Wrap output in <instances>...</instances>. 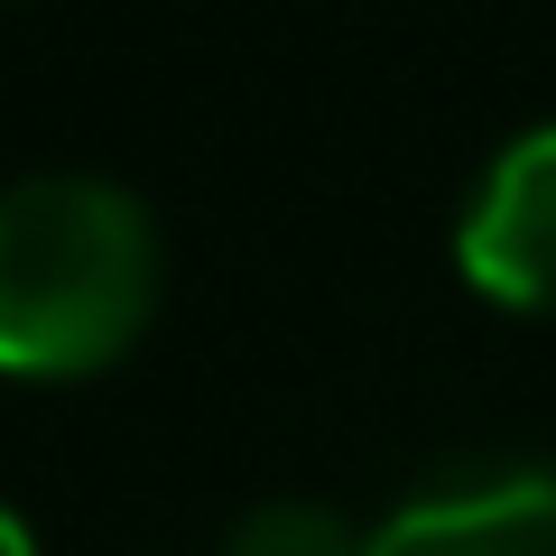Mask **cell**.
<instances>
[{
    "label": "cell",
    "instance_id": "obj_3",
    "mask_svg": "<svg viewBox=\"0 0 556 556\" xmlns=\"http://www.w3.org/2000/svg\"><path fill=\"white\" fill-rule=\"evenodd\" d=\"M362 556H556V464H464L362 529Z\"/></svg>",
    "mask_w": 556,
    "mask_h": 556
},
{
    "label": "cell",
    "instance_id": "obj_2",
    "mask_svg": "<svg viewBox=\"0 0 556 556\" xmlns=\"http://www.w3.org/2000/svg\"><path fill=\"white\" fill-rule=\"evenodd\" d=\"M455 269L510 316H556V121L519 130L455 214Z\"/></svg>",
    "mask_w": 556,
    "mask_h": 556
},
{
    "label": "cell",
    "instance_id": "obj_1",
    "mask_svg": "<svg viewBox=\"0 0 556 556\" xmlns=\"http://www.w3.org/2000/svg\"><path fill=\"white\" fill-rule=\"evenodd\" d=\"M159 316V223L130 186L47 167L0 186V380H93Z\"/></svg>",
    "mask_w": 556,
    "mask_h": 556
},
{
    "label": "cell",
    "instance_id": "obj_4",
    "mask_svg": "<svg viewBox=\"0 0 556 556\" xmlns=\"http://www.w3.org/2000/svg\"><path fill=\"white\" fill-rule=\"evenodd\" d=\"M223 556H362V529L343 510H325V501H260L223 538Z\"/></svg>",
    "mask_w": 556,
    "mask_h": 556
},
{
    "label": "cell",
    "instance_id": "obj_5",
    "mask_svg": "<svg viewBox=\"0 0 556 556\" xmlns=\"http://www.w3.org/2000/svg\"><path fill=\"white\" fill-rule=\"evenodd\" d=\"M0 556H38V538H28V519L0 501Z\"/></svg>",
    "mask_w": 556,
    "mask_h": 556
}]
</instances>
